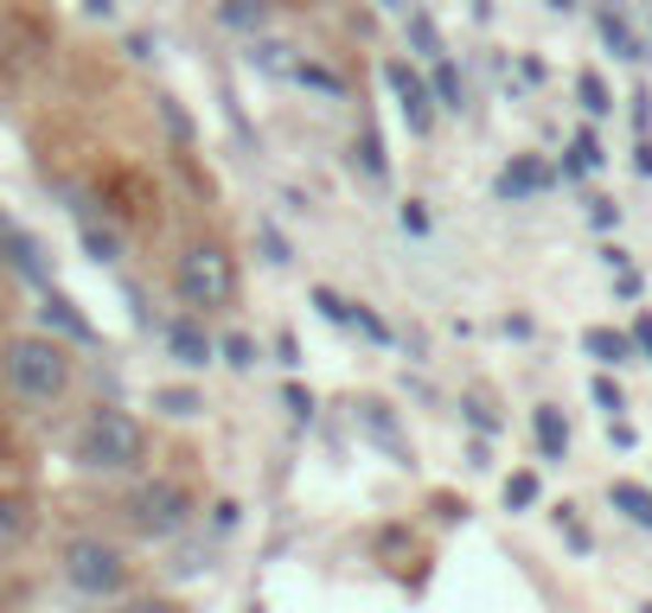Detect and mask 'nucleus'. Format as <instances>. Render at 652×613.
Segmentation results:
<instances>
[{
    "label": "nucleus",
    "instance_id": "obj_27",
    "mask_svg": "<svg viewBox=\"0 0 652 613\" xmlns=\"http://www.w3.org/2000/svg\"><path fill=\"white\" fill-rule=\"evenodd\" d=\"M538 499V473H512L506 479V506H531Z\"/></svg>",
    "mask_w": 652,
    "mask_h": 613
},
{
    "label": "nucleus",
    "instance_id": "obj_34",
    "mask_svg": "<svg viewBox=\"0 0 652 613\" xmlns=\"http://www.w3.org/2000/svg\"><path fill=\"white\" fill-rule=\"evenodd\" d=\"M262 250H269V262H289V243H282L276 230H262Z\"/></svg>",
    "mask_w": 652,
    "mask_h": 613
},
{
    "label": "nucleus",
    "instance_id": "obj_8",
    "mask_svg": "<svg viewBox=\"0 0 652 613\" xmlns=\"http://www.w3.org/2000/svg\"><path fill=\"white\" fill-rule=\"evenodd\" d=\"M160 339H167L173 364H186V371H205V364L217 359V345L205 339V326H199V320H167V326H160Z\"/></svg>",
    "mask_w": 652,
    "mask_h": 613
},
{
    "label": "nucleus",
    "instance_id": "obj_11",
    "mask_svg": "<svg viewBox=\"0 0 652 613\" xmlns=\"http://www.w3.org/2000/svg\"><path fill=\"white\" fill-rule=\"evenodd\" d=\"M543 185H550V167H543L538 154H518L506 173H499V198H531Z\"/></svg>",
    "mask_w": 652,
    "mask_h": 613
},
{
    "label": "nucleus",
    "instance_id": "obj_33",
    "mask_svg": "<svg viewBox=\"0 0 652 613\" xmlns=\"http://www.w3.org/2000/svg\"><path fill=\"white\" fill-rule=\"evenodd\" d=\"M282 397H289V409H294V416H314V397H307V390H301V384H289V390H282Z\"/></svg>",
    "mask_w": 652,
    "mask_h": 613
},
{
    "label": "nucleus",
    "instance_id": "obj_10",
    "mask_svg": "<svg viewBox=\"0 0 652 613\" xmlns=\"http://www.w3.org/2000/svg\"><path fill=\"white\" fill-rule=\"evenodd\" d=\"M38 314H45V326H58V332L77 339V345H90V339H97V326L77 314V300H71V294H58L52 282H45V307H38Z\"/></svg>",
    "mask_w": 652,
    "mask_h": 613
},
{
    "label": "nucleus",
    "instance_id": "obj_12",
    "mask_svg": "<svg viewBox=\"0 0 652 613\" xmlns=\"http://www.w3.org/2000/svg\"><path fill=\"white\" fill-rule=\"evenodd\" d=\"M582 345H588V359H602V364H633V332L588 326V332H582Z\"/></svg>",
    "mask_w": 652,
    "mask_h": 613
},
{
    "label": "nucleus",
    "instance_id": "obj_36",
    "mask_svg": "<svg viewBox=\"0 0 652 613\" xmlns=\"http://www.w3.org/2000/svg\"><path fill=\"white\" fill-rule=\"evenodd\" d=\"M384 7H391V13H409V7H416V0H384Z\"/></svg>",
    "mask_w": 652,
    "mask_h": 613
},
{
    "label": "nucleus",
    "instance_id": "obj_31",
    "mask_svg": "<svg viewBox=\"0 0 652 613\" xmlns=\"http://www.w3.org/2000/svg\"><path fill=\"white\" fill-rule=\"evenodd\" d=\"M595 402H602V409H620V384H615V377H595Z\"/></svg>",
    "mask_w": 652,
    "mask_h": 613
},
{
    "label": "nucleus",
    "instance_id": "obj_30",
    "mask_svg": "<svg viewBox=\"0 0 652 613\" xmlns=\"http://www.w3.org/2000/svg\"><path fill=\"white\" fill-rule=\"evenodd\" d=\"M352 326H364V332H371V339H378V345H384V339H391V326L378 320V314H371V307H352Z\"/></svg>",
    "mask_w": 652,
    "mask_h": 613
},
{
    "label": "nucleus",
    "instance_id": "obj_24",
    "mask_svg": "<svg viewBox=\"0 0 652 613\" xmlns=\"http://www.w3.org/2000/svg\"><path fill=\"white\" fill-rule=\"evenodd\" d=\"M359 416H364V429L378 434V441H397V422H391V409H384V402H359Z\"/></svg>",
    "mask_w": 652,
    "mask_h": 613
},
{
    "label": "nucleus",
    "instance_id": "obj_1",
    "mask_svg": "<svg viewBox=\"0 0 652 613\" xmlns=\"http://www.w3.org/2000/svg\"><path fill=\"white\" fill-rule=\"evenodd\" d=\"M0 377H7V390H13L20 402L52 409V402L71 397L77 359H71V345L52 339V332H13V339L0 345Z\"/></svg>",
    "mask_w": 652,
    "mask_h": 613
},
{
    "label": "nucleus",
    "instance_id": "obj_35",
    "mask_svg": "<svg viewBox=\"0 0 652 613\" xmlns=\"http://www.w3.org/2000/svg\"><path fill=\"white\" fill-rule=\"evenodd\" d=\"M83 13H90V20H109V13H115V0H83Z\"/></svg>",
    "mask_w": 652,
    "mask_h": 613
},
{
    "label": "nucleus",
    "instance_id": "obj_17",
    "mask_svg": "<svg viewBox=\"0 0 652 613\" xmlns=\"http://www.w3.org/2000/svg\"><path fill=\"white\" fill-rule=\"evenodd\" d=\"M608 499H615V506L627 511L633 524H647V531H652V492H647V486H633V479H615V486H608Z\"/></svg>",
    "mask_w": 652,
    "mask_h": 613
},
{
    "label": "nucleus",
    "instance_id": "obj_19",
    "mask_svg": "<svg viewBox=\"0 0 652 613\" xmlns=\"http://www.w3.org/2000/svg\"><path fill=\"white\" fill-rule=\"evenodd\" d=\"M352 160H359V167L371 173V180H391V160H384V141H378L371 128H364L359 141H352Z\"/></svg>",
    "mask_w": 652,
    "mask_h": 613
},
{
    "label": "nucleus",
    "instance_id": "obj_15",
    "mask_svg": "<svg viewBox=\"0 0 652 613\" xmlns=\"http://www.w3.org/2000/svg\"><path fill=\"white\" fill-rule=\"evenodd\" d=\"M289 77L301 83V90H321V97H346V77H339V71H326V65H314V58H294Z\"/></svg>",
    "mask_w": 652,
    "mask_h": 613
},
{
    "label": "nucleus",
    "instance_id": "obj_6",
    "mask_svg": "<svg viewBox=\"0 0 652 613\" xmlns=\"http://www.w3.org/2000/svg\"><path fill=\"white\" fill-rule=\"evenodd\" d=\"M384 83H391V97H397V115L409 122V135H429V128H435V90H429V77H416V65H409V58H391V65H384Z\"/></svg>",
    "mask_w": 652,
    "mask_h": 613
},
{
    "label": "nucleus",
    "instance_id": "obj_32",
    "mask_svg": "<svg viewBox=\"0 0 652 613\" xmlns=\"http://www.w3.org/2000/svg\"><path fill=\"white\" fill-rule=\"evenodd\" d=\"M633 352H647V359H652V314L633 320Z\"/></svg>",
    "mask_w": 652,
    "mask_h": 613
},
{
    "label": "nucleus",
    "instance_id": "obj_21",
    "mask_svg": "<svg viewBox=\"0 0 652 613\" xmlns=\"http://www.w3.org/2000/svg\"><path fill=\"white\" fill-rule=\"evenodd\" d=\"M602 38L615 45V58H640V52H647L640 38H633V33H627V26H620V13H602Z\"/></svg>",
    "mask_w": 652,
    "mask_h": 613
},
{
    "label": "nucleus",
    "instance_id": "obj_16",
    "mask_svg": "<svg viewBox=\"0 0 652 613\" xmlns=\"http://www.w3.org/2000/svg\"><path fill=\"white\" fill-rule=\"evenodd\" d=\"M429 90H435V109H461V103H468V83H461V71H454L448 58H435Z\"/></svg>",
    "mask_w": 652,
    "mask_h": 613
},
{
    "label": "nucleus",
    "instance_id": "obj_2",
    "mask_svg": "<svg viewBox=\"0 0 652 613\" xmlns=\"http://www.w3.org/2000/svg\"><path fill=\"white\" fill-rule=\"evenodd\" d=\"M71 461L83 473H135L147 461V422L115 402H97L83 429L71 434Z\"/></svg>",
    "mask_w": 652,
    "mask_h": 613
},
{
    "label": "nucleus",
    "instance_id": "obj_5",
    "mask_svg": "<svg viewBox=\"0 0 652 613\" xmlns=\"http://www.w3.org/2000/svg\"><path fill=\"white\" fill-rule=\"evenodd\" d=\"M128 524L142 531V537L154 543H167V537H180L186 524H192V511H199V499L186 492L180 479H147V486H135L128 492Z\"/></svg>",
    "mask_w": 652,
    "mask_h": 613
},
{
    "label": "nucleus",
    "instance_id": "obj_18",
    "mask_svg": "<svg viewBox=\"0 0 652 613\" xmlns=\"http://www.w3.org/2000/svg\"><path fill=\"white\" fill-rule=\"evenodd\" d=\"M403 26H409V45H416L423 58H441V33H435V20L423 13V7H409V13H403Z\"/></svg>",
    "mask_w": 652,
    "mask_h": 613
},
{
    "label": "nucleus",
    "instance_id": "obj_28",
    "mask_svg": "<svg viewBox=\"0 0 652 613\" xmlns=\"http://www.w3.org/2000/svg\"><path fill=\"white\" fill-rule=\"evenodd\" d=\"M397 224L409 230V237H429V212H423V198H409V205L397 212Z\"/></svg>",
    "mask_w": 652,
    "mask_h": 613
},
{
    "label": "nucleus",
    "instance_id": "obj_9",
    "mask_svg": "<svg viewBox=\"0 0 652 613\" xmlns=\"http://www.w3.org/2000/svg\"><path fill=\"white\" fill-rule=\"evenodd\" d=\"M0 243H7V262H13L20 275H33L38 288L52 282V269H45V256H38V243L26 237V230H20V224H13V217H0Z\"/></svg>",
    "mask_w": 652,
    "mask_h": 613
},
{
    "label": "nucleus",
    "instance_id": "obj_25",
    "mask_svg": "<svg viewBox=\"0 0 652 613\" xmlns=\"http://www.w3.org/2000/svg\"><path fill=\"white\" fill-rule=\"evenodd\" d=\"M217 352H224V364H237V371H250V364H256V339H244V332H231V339H224Z\"/></svg>",
    "mask_w": 652,
    "mask_h": 613
},
{
    "label": "nucleus",
    "instance_id": "obj_26",
    "mask_svg": "<svg viewBox=\"0 0 652 613\" xmlns=\"http://www.w3.org/2000/svg\"><path fill=\"white\" fill-rule=\"evenodd\" d=\"M314 307H321L326 320H339V326H352V300H339L333 288H314Z\"/></svg>",
    "mask_w": 652,
    "mask_h": 613
},
{
    "label": "nucleus",
    "instance_id": "obj_14",
    "mask_svg": "<svg viewBox=\"0 0 652 613\" xmlns=\"http://www.w3.org/2000/svg\"><path fill=\"white\" fill-rule=\"evenodd\" d=\"M217 20H224V26H231V33H262V26H269V0H224V7H217Z\"/></svg>",
    "mask_w": 652,
    "mask_h": 613
},
{
    "label": "nucleus",
    "instance_id": "obj_29",
    "mask_svg": "<svg viewBox=\"0 0 652 613\" xmlns=\"http://www.w3.org/2000/svg\"><path fill=\"white\" fill-rule=\"evenodd\" d=\"M588 217H595V230H615V224H620V205H615V198H588Z\"/></svg>",
    "mask_w": 652,
    "mask_h": 613
},
{
    "label": "nucleus",
    "instance_id": "obj_3",
    "mask_svg": "<svg viewBox=\"0 0 652 613\" xmlns=\"http://www.w3.org/2000/svg\"><path fill=\"white\" fill-rule=\"evenodd\" d=\"M173 294H180V307H192V314L231 307V300H237V256L224 250L217 237L186 243V250L173 256Z\"/></svg>",
    "mask_w": 652,
    "mask_h": 613
},
{
    "label": "nucleus",
    "instance_id": "obj_13",
    "mask_svg": "<svg viewBox=\"0 0 652 613\" xmlns=\"http://www.w3.org/2000/svg\"><path fill=\"white\" fill-rule=\"evenodd\" d=\"M531 429H538V447H543V461H563V454H570V422H563V416H557L550 402H543L538 416H531Z\"/></svg>",
    "mask_w": 652,
    "mask_h": 613
},
{
    "label": "nucleus",
    "instance_id": "obj_23",
    "mask_svg": "<svg viewBox=\"0 0 652 613\" xmlns=\"http://www.w3.org/2000/svg\"><path fill=\"white\" fill-rule=\"evenodd\" d=\"M588 167H602V141H595V135H576L570 160H563V173H588Z\"/></svg>",
    "mask_w": 652,
    "mask_h": 613
},
{
    "label": "nucleus",
    "instance_id": "obj_20",
    "mask_svg": "<svg viewBox=\"0 0 652 613\" xmlns=\"http://www.w3.org/2000/svg\"><path fill=\"white\" fill-rule=\"evenodd\" d=\"M576 97H582V109H588V115H608V109H615L608 83H602L595 71H582V77H576Z\"/></svg>",
    "mask_w": 652,
    "mask_h": 613
},
{
    "label": "nucleus",
    "instance_id": "obj_7",
    "mask_svg": "<svg viewBox=\"0 0 652 613\" xmlns=\"http://www.w3.org/2000/svg\"><path fill=\"white\" fill-rule=\"evenodd\" d=\"M38 531V499L26 486H0V563L13 549H26V537Z\"/></svg>",
    "mask_w": 652,
    "mask_h": 613
},
{
    "label": "nucleus",
    "instance_id": "obj_22",
    "mask_svg": "<svg viewBox=\"0 0 652 613\" xmlns=\"http://www.w3.org/2000/svg\"><path fill=\"white\" fill-rule=\"evenodd\" d=\"M154 402H160V409H167V416H199V409H205V397H199V390H154Z\"/></svg>",
    "mask_w": 652,
    "mask_h": 613
},
{
    "label": "nucleus",
    "instance_id": "obj_4",
    "mask_svg": "<svg viewBox=\"0 0 652 613\" xmlns=\"http://www.w3.org/2000/svg\"><path fill=\"white\" fill-rule=\"evenodd\" d=\"M58 576L90 601H115V594H128V556L103 537H71L58 549Z\"/></svg>",
    "mask_w": 652,
    "mask_h": 613
}]
</instances>
